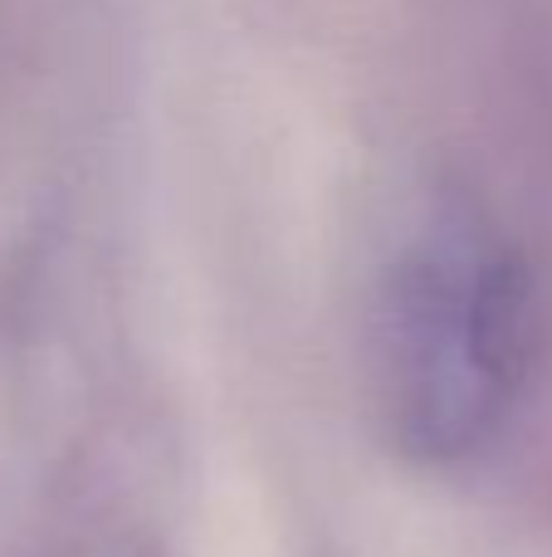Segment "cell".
<instances>
[{
    "mask_svg": "<svg viewBox=\"0 0 552 557\" xmlns=\"http://www.w3.org/2000/svg\"><path fill=\"white\" fill-rule=\"evenodd\" d=\"M548 343L528 260L469 215L436 221L387 264L367 308V396L416 460L489 445L524 401Z\"/></svg>",
    "mask_w": 552,
    "mask_h": 557,
    "instance_id": "1",
    "label": "cell"
}]
</instances>
